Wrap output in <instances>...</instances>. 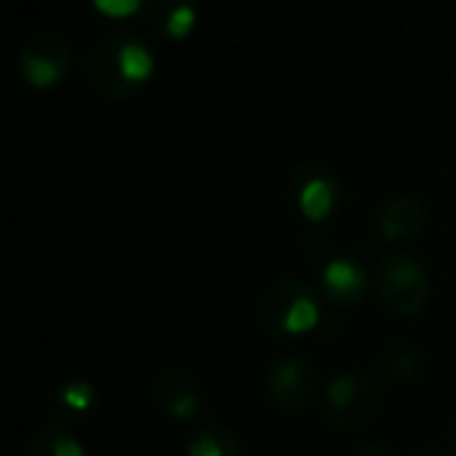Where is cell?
Listing matches in <instances>:
<instances>
[{"label":"cell","mask_w":456,"mask_h":456,"mask_svg":"<svg viewBox=\"0 0 456 456\" xmlns=\"http://www.w3.org/2000/svg\"><path fill=\"white\" fill-rule=\"evenodd\" d=\"M150 48L131 35H110L91 45L86 59V75L91 88L112 102L134 96L152 75Z\"/></svg>","instance_id":"6da1fadb"},{"label":"cell","mask_w":456,"mask_h":456,"mask_svg":"<svg viewBox=\"0 0 456 456\" xmlns=\"http://www.w3.org/2000/svg\"><path fill=\"white\" fill-rule=\"evenodd\" d=\"M259 318L270 334L278 337H297L307 334L321 321V307L313 289L297 278L275 281L265 289Z\"/></svg>","instance_id":"7a4b0ae2"},{"label":"cell","mask_w":456,"mask_h":456,"mask_svg":"<svg viewBox=\"0 0 456 456\" xmlns=\"http://www.w3.org/2000/svg\"><path fill=\"white\" fill-rule=\"evenodd\" d=\"M326 401L334 425L345 433H358L374 422L382 403V390L371 374L347 371L329 385Z\"/></svg>","instance_id":"3957f363"},{"label":"cell","mask_w":456,"mask_h":456,"mask_svg":"<svg viewBox=\"0 0 456 456\" xmlns=\"http://www.w3.org/2000/svg\"><path fill=\"white\" fill-rule=\"evenodd\" d=\"M377 291L393 313L417 315L430 299V275L414 256L390 254L379 265Z\"/></svg>","instance_id":"277c9868"},{"label":"cell","mask_w":456,"mask_h":456,"mask_svg":"<svg viewBox=\"0 0 456 456\" xmlns=\"http://www.w3.org/2000/svg\"><path fill=\"white\" fill-rule=\"evenodd\" d=\"M19 69H21V77L35 88L59 86L72 69V48L61 35L51 29L35 32L21 45Z\"/></svg>","instance_id":"5b68a950"},{"label":"cell","mask_w":456,"mask_h":456,"mask_svg":"<svg viewBox=\"0 0 456 456\" xmlns=\"http://www.w3.org/2000/svg\"><path fill=\"white\" fill-rule=\"evenodd\" d=\"M315 387H318V374L299 355H283L267 371V390L273 401L286 411L307 409L315 398Z\"/></svg>","instance_id":"8992f818"},{"label":"cell","mask_w":456,"mask_h":456,"mask_svg":"<svg viewBox=\"0 0 456 456\" xmlns=\"http://www.w3.org/2000/svg\"><path fill=\"white\" fill-rule=\"evenodd\" d=\"M337 198L339 184L326 168H302V174L297 176V203L310 222H323L334 211Z\"/></svg>","instance_id":"52a82bcc"},{"label":"cell","mask_w":456,"mask_h":456,"mask_svg":"<svg viewBox=\"0 0 456 456\" xmlns=\"http://www.w3.org/2000/svg\"><path fill=\"white\" fill-rule=\"evenodd\" d=\"M428 222V208L417 195L390 198L377 216V230L387 240H409L422 232Z\"/></svg>","instance_id":"ba28073f"},{"label":"cell","mask_w":456,"mask_h":456,"mask_svg":"<svg viewBox=\"0 0 456 456\" xmlns=\"http://www.w3.org/2000/svg\"><path fill=\"white\" fill-rule=\"evenodd\" d=\"M155 395H158L163 411L176 422H187V419L198 417L203 409L200 387L182 371H163L155 379Z\"/></svg>","instance_id":"9c48e42d"},{"label":"cell","mask_w":456,"mask_h":456,"mask_svg":"<svg viewBox=\"0 0 456 456\" xmlns=\"http://www.w3.org/2000/svg\"><path fill=\"white\" fill-rule=\"evenodd\" d=\"M321 289H323L329 302L342 305V307H353L366 297L369 278H366V270L358 262L334 259L321 273Z\"/></svg>","instance_id":"30bf717a"},{"label":"cell","mask_w":456,"mask_h":456,"mask_svg":"<svg viewBox=\"0 0 456 456\" xmlns=\"http://www.w3.org/2000/svg\"><path fill=\"white\" fill-rule=\"evenodd\" d=\"M147 16L158 35L168 40H184L195 27L198 11L192 0H150Z\"/></svg>","instance_id":"8fae6325"},{"label":"cell","mask_w":456,"mask_h":456,"mask_svg":"<svg viewBox=\"0 0 456 456\" xmlns=\"http://www.w3.org/2000/svg\"><path fill=\"white\" fill-rule=\"evenodd\" d=\"M27 456H86V449L64 425L48 422L35 433Z\"/></svg>","instance_id":"7c38bea8"},{"label":"cell","mask_w":456,"mask_h":456,"mask_svg":"<svg viewBox=\"0 0 456 456\" xmlns=\"http://www.w3.org/2000/svg\"><path fill=\"white\" fill-rule=\"evenodd\" d=\"M187 456H240V446L224 428H203L192 436Z\"/></svg>","instance_id":"4fadbf2b"},{"label":"cell","mask_w":456,"mask_h":456,"mask_svg":"<svg viewBox=\"0 0 456 456\" xmlns=\"http://www.w3.org/2000/svg\"><path fill=\"white\" fill-rule=\"evenodd\" d=\"M56 406L59 411H64L69 419H83L94 411L96 406V393L91 385L86 382H69L59 390L56 395Z\"/></svg>","instance_id":"5bb4252c"},{"label":"cell","mask_w":456,"mask_h":456,"mask_svg":"<svg viewBox=\"0 0 456 456\" xmlns=\"http://www.w3.org/2000/svg\"><path fill=\"white\" fill-rule=\"evenodd\" d=\"M419 369V358L411 347H393L382 358V374L393 382L411 379Z\"/></svg>","instance_id":"9a60e30c"},{"label":"cell","mask_w":456,"mask_h":456,"mask_svg":"<svg viewBox=\"0 0 456 456\" xmlns=\"http://www.w3.org/2000/svg\"><path fill=\"white\" fill-rule=\"evenodd\" d=\"M94 5L104 16H131L134 11H139L142 0H94Z\"/></svg>","instance_id":"2e32d148"},{"label":"cell","mask_w":456,"mask_h":456,"mask_svg":"<svg viewBox=\"0 0 456 456\" xmlns=\"http://www.w3.org/2000/svg\"><path fill=\"white\" fill-rule=\"evenodd\" d=\"M355 456H395L390 449H385V446H366V449H361Z\"/></svg>","instance_id":"e0dca14e"},{"label":"cell","mask_w":456,"mask_h":456,"mask_svg":"<svg viewBox=\"0 0 456 456\" xmlns=\"http://www.w3.org/2000/svg\"><path fill=\"white\" fill-rule=\"evenodd\" d=\"M422 456H441V454H422Z\"/></svg>","instance_id":"ac0fdd59"},{"label":"cell","mask_w":456,"mask_h":456,"mask_svg":"<svg viewBox=\"0 0 456 456\" xmlns=\"http://www.w3.org/2000/svg\"><path fill=\"white\" fill-rule=\"evenodd\" d=\"M454 441H456V422H454Z\"/></svg>","instance_id":"d6986e66"}]
</instances>
